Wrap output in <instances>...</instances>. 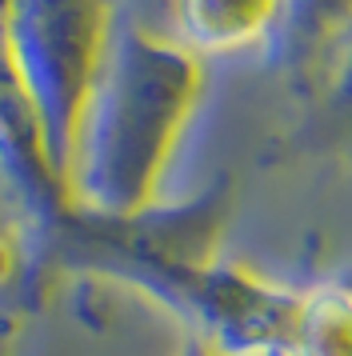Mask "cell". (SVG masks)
<instances>
[{
  "label": "cell",
  "instance_id": "obj_9",
  "mask_svg": "<svg viewBox=\"0 0 352 356\" xmlns=\"http://www.w3.org/2000/svg\"><path fill=\"white\" fill-rule=\"evenodd\" d=\"M176 356H221L212 344H205V340H196V337H184V344H180V353Z\"/></svg>",
  "mask_w": 352,
  "mask_h": 356
},
{
  "label": "cell",
  "instance_id": "obj_8",
  "mask_svg": "<svg viewBox=\"0 0 352 356\" xmlns=\"http://www.w3.org/2000/svg\"><path fill=\"white\" fill-rule=\"evenodd\" d=\"M20 316H24V308H16V305H0V356H16Z\"/></svg>",
  "mask_w": 352,
  "mask_h": 356
},
{
  "label": "cell",
  "instance_id": "obj_1",
  "mask_svg": "<svg viewBox=\"0 0 352 356\" xmlns=\"http://www.w3.org/2000/svg\"><path fill=\"white\" fill-rule=\"evenodd\" d=\"M200 97V52L116 17L104 65L80 116L68 168L72 204L96 216H136L160 204V184Z\"/></svg>",
  "mask_w": 352,
  "mask_h": 356
},
{
  "label": "cell",
  "instance_id": "obj_3",
  "mask_svg": "<svg viewBox=\"0 0 352 356\" xmlns=\"http://www.w3.org/2000/svg\"><path fill=\"white\" fill-rule=\"evenodd\" d=\"M0 184L13 204V225L24 241L29 273L36 289H45V248L56 225L77 204L52 164L40 116L8 60L4 40H0Z\"/></svg>",
  "mask_w": 352,
  "mask_h": 356
},
{
  "label": "cell",
  "instance_id": "obj_6",
  "mask_svg": "<svg viewBox=\"0 0 352 356\" xmlns=\"http://www.w3.org/2000/svg\"><path fill=\"white\" fill-rule=\"evenodd\" d=\"M32 300H40V292L32 284L24 241H20L16 225H4V220H0V305L29 308Z\"/></svg>",
  "mask_w": 352,
  "mask_h": 356
},
{
  "label": "cell",
  "instance_id": "obj_4",
  "mask_svg": "<svg viewBox=\"0 0 352 356\" xmlns=\"http://www.w3.org/2000/svg\"><path fill=\"white\" fill-rule=\"evenodd\" d=\"M285 0H176L180 40L205 52H237L272 40Z\"/></svg>",
  "mask_w": 352,
  "mask_h": 356
},
{
  "label": "cell",
  "instance_id": "obj_5",
  "mask_svg": "<svg viewBox=\"0 0 352 356\" xmlns=\"http://www.w3.org/2000/svg\"><path fill=\"white\" fill-rule=\"evenodd\" d=\"M285 356H352L349 280H317L301 289V308Z\"/></svg>",
  "mask_w": 352,
  "mask_h": 356
},
{
  "label": "cell",
  "instance_id": "obj_2",
  "mask_svg": "<svg viewBox=\"0 0 352 356\" xmlns=\"http://www.w3.org/2000/svg\"><path fill=\"white\" fill-rule=\"evenodd\" d=\"M112 24V0H4L0 40L40 116L48 152L64 184L77 152L80 116L109 52Z\"/></svg>",
  "mask_w": 352,
  "mask_h": 356
},
{
  "label": "cell",
  "instance_id": "obj_10",
  "mask_svg": "<svg viewBox=\"0 0 352 356\" xmlns=\"http://www.w3.org/2000/svg\"><path fill=\"white\" fill-rule=\"evenodd\" d=\"M0 20H4V0H0Z\"/></svg>",
  "mask_w": 352,
  "mask_h": 356
},
{
  "label": "cell",
  "instance_id": "obj_7",
  "mask_svg": "<svg viewBox=\"0 0 352 356\" xmlns=\"http://www.w3.org/2000/svg\"><path fill=\"white\" fill-rule=\"evenodd\" d=\"M333 97H336V104H340V108H349V113H352V33H349V40L340 44V52H336Z\"/></svg>",
  "mask_w": 352,
  "mask_h": 356
}]
</instances>
